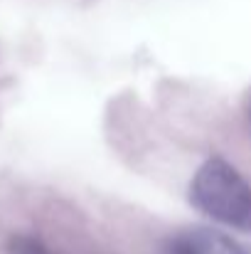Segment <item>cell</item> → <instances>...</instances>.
<instances>
[{
  "label": "cell",
  "instance_id": "1",
  "mask_svg": "<svg viewBox=\"0 0 251 254\" xmlns=\"http://www.w3.org/2000/svg\"><path fill=\"white\" fill-rule=\"evenodd\" d=\"M190 200L200 212L222 225H251V185L222 158H209L200 166L190 183Z\"/></svg>",
  "mask_w": 251,
  "mask_h": 254
},
{
  "label": "cell",
  "instance_id": "4",
  "mask_svg": "<svg viewBox=\"0 0 251 254\" xmlns=\"http://www.w3.org/2000/svg\"><path fill=\"white\" fill-rule=\"evenodd\" d=\"M244 114H247V124L251 128V91L247 94V101H244Z\"/></svg>",
  "mask_w": 251,
  "mask_h": 254
},
{
  "label": "cell",
  "instance_id": "2",
  "mask_svg": "<svg viewBox=\"0 0 251 254\" xmlns=\"http://www.w3.org/2000/svg\"><path fill=\"white\" fill-rule=\"evenodd\" d=\"M167 254H244V250L212 227H187L167 240Z\"/></svg>",
  "mask_w": 251,
  "mask_h": 254
},
{
  "label": "cell",
  "instance_id": "3",
  "mask_svg": "<svg viewBox=\"0 0 251 254\" xmlns=\"http://www.w3.org/2000/svg\"><path fill=\"white\" fill-rule=\"evenodd\" d=\"M7 254H52L32 235H12L7 240Z\"/></svg>",
  "mask_w": 251,
  "mask_h": 254
}]
</instances>
